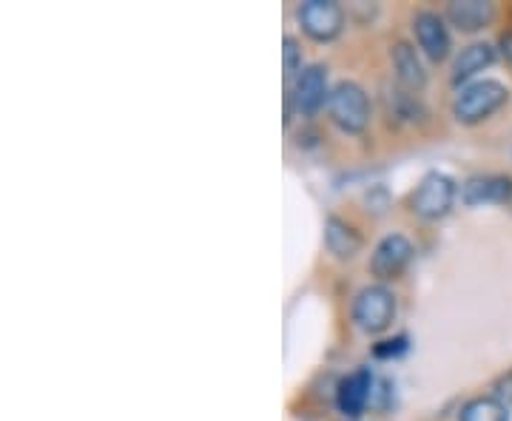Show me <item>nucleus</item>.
Listing matches in <instances>:
<instances>
[{
  "instance_id": "obj_1",
  "label": "nucleus",
  "mask_w": 512,
  "mask_h": 421,
  "mask_svg": "<svg viewBox=\"0 0 512 421\" xmlns=\"http://www.w3.org/2000/svg\"><path fill=\"white\" fill-rule=\"evenodd\" d=\"M510 100V89L501 80H473L453 100V117L464 126H478L495 111L504 109Z\"/></svg>"
},
{
  "instance_id": "obj_2",
  "label": "nucleus",
  "mask_w": 512,
  "mask_h": 421,
  "mask_svg": "<svg viewBox=\"0 0 512 421\" xmlns=\"http://www.w3.org/2000/svg\"><path fill=\"white\" fill-rule=\"evenodd\" d=\"M328 111L330 120L345 134H362L370 123V100L365 89L350 80H342L339 86L330 89Z\"/></svg>"
},
{
  "instance_id": "obj_3",
  "label": "nucleus",
  "mask_w": 512,
  "mask_h": 421,
  "mask_svg": "<svg viewBox=\"0 0 512 421\" xmlns=\"http://www.w3.org/2000/svg\"><path fill=\"white\" fill-rule=\"evenodd\" d=\"M353 319L365 333H382L396 319V296L387 285H367L353 302Z\"/></svg>"
},
{
  "instance_id": "obj_4",
  "label": "nucleus",
  "mask_w": 512,
  "mask_h": 421,
  "mask_svg": "<svg viewBox=\"0 0 512 421\" xmlns=\"http://www.w3.org/2000/svg\"><path fill=\"white\" fill-rule=\"evenodd\" d=\"M456 202V183L447 174H427L410 194V211L421 220H441Z\"/></svg>"
},
{
  "instance_id": "obj_5",
  "label": "nucleus",
  "mask_w": 512,
  "mask_h": 421,
  "mask_svg": "<svg viewBox=\"0 0 512 421\" xmlns=\"http://www.w3.org/2000/svg\"><path fill=\"white\" fill-rule=\"evenodd\" d=\"M296 18L302 23V32L313 40H319V43H328L333 37H339L342 26H345V12L333 0H305L299 6Z\"/></svg>"
},
{
  "instance_id": "obj_6",
  "label": "nucleus",
  "mask_w": 512,
  "mask_h": 421,
  "mask_svg": "<svg viewBox=\"0 0 512 421\" xmlns=\"http://www.w3.org/2000/svg\"><path fill=\"white\" fill-rule=\"evenodd\" d=\"M410 259H413L410 239L402 237V234H390L376 245V251L370 257V274L382 279V282L399 279L404 274V268L410 265Z\"/></svg>"
},
{
  "instance_id": "obj_7",
  "label": "nucleus",
  "mask_w": 512,
  "mask_h": 421,
  "mask_svg": "<svg viewBox=\"0 0 512 421\" xmlns=\"http://www.w3.org/2000/svg\"><path fill=\"white\" fill-rule=\"evenodd\" d=\"M328 97V69L319 66V63L305 66L302 72L296 74V83H293V89L288 92L291 106H296L302 114H313Z\"/></svg>"
},
{
  "instance_id": "obj_8",
  "label": "nucleus",
  "mask_w": 512,
  "mask_h": 421,
  "mask_svg": "<svg viewBox=\"0 0 512 421\" xmlns=\"http://www.w3.org/2000/svg\"><path fill=\"white\" fill-rule=\"evenodd\" d=\"M413 32H416V43H419V49L424 52V55L430 57L433 63L447 60L450 49H453V43H450V32H447V26H444V18H441V15L430 12V9H421V12H416V18H413Z\"/></svg>"
},
{
  "instance_id": "obj_9",
  "label": "nucleus",
  "mask_w": 512,
  "mask_h": 421,
  "mask_svg": "<svg viewBox=\"0 0 512 421\" xmlns=\"http://www.w3.org/2000/svg\"><path fill=\"white\" fill-rule=\"evenodd\" d=\"M461 200L464 205H507L512 202V177L507 174H481L470 177L461 185Z\"/></svg>"
},
{
  "instance_id": "obj_10",
  "label": "nucleus",
  "mask_w": 512,
  "mask_h": 421,
  "mask_svg": "<svg viewBox=\"0 0 512 421\" xmlns=\"http://www.w3.org/2000/svg\"><path fill=\"white\" fill-rule=\"evenodd\" d=\"M370 393H373V376H370V370L367 367L353 370L336 387V407H339V413L348 416V419H359L365 413L367 402H370Z\"/></svg>"
},
{
  "instance_id": "obj_11",
  "label": "nucleus",
  "mask_w": 512,
  "mask_h": 421,
  "mask_svg": "<svg viewBox=\"0 0 512 421\" xmlns=\"http://www.w3.org/2000/svg\"><path fill=\"white\" fill-rule=\"evenodd\" d=\"M495 18V6L493 3H484V0H453L447 6V20L456 26L458 32H481L487 29Z\"/></svg>"
},
{
  "instance_id": "obj_12",
  "label": "nucleus",
  "mask_w": 512,
  "mask_h": 421,
  "mask_svg": "<svg viewBox=\"0 0 512 421\" xmlns=\"http://www.w3.org/2000/svg\"><path fill=\"white\" fill-rule=\"evenodd\" d=\"M495 63V46L490 43H470L461 49V55L456 57L453 63V83L461 86L467 80H473L476 74H481L484 69H490Z\"/></svg>"
},
{
  "instance_id": "obj_13",
  "label": "nucleus",
  "mask_w": 512,
  "mask_h": 421,
  "mask_svg": "<svg viewBox=\"0 0 512 421\" xmlns=\"http://www.w3.org/2000/svg\"><path fill=\"white\" fill-rule=\"evenodd\" d=\"M325 245L336 259H353L362 251V237L345 220L328 217V222H325Z\"/></svg>"
},
{
  "instance_id": "obj_14",
  "label": "nucleus",
  "mask_w": 512,
  "mask_h": 421,
  "mask_svg": "<svg viewBox=\"0 0 512 421\" xmlns=\"http://www.w3.org/2000/svg\"><path fill=\"white\" fill-rule=\"evenodd\" d=\"M390 60H393V69H396V77L402 80L407 89H424L427 83V72L421 66L419 55L410 43L399 40L393 49H390Z\"/></svg>"
},
{
  "instance_id": "obj_15",
  "label": "nucleus",
  "mask_w": 512,
  "mask_h": 421,
  "mask_svg": "<svg viewBox=\"0 0 512 421\" xmlns=\"http://www.w3.org/2000/svg\"><path fill=\"white\" fill-rule=\"evenodd\" d=\"M458 421H510V407L495 396H476L461 407Z\"/></svg>"
},
{
  "instance_id": "obj_16",
  "label": "nucleus",
  "mask_w": 512,
  "mask_h": 421,
  "mask_svg": "<svg viewBox=\"0 0 512 421\" xmlns=\"http://www.w3.org/2000/svg\"><path fill=\"white\" fill-rule=\"evenodd\" d=\"M296 72H302V49L296 37H285V80H291Z\"/></svg>"
},
{
  "instance_id": "obj_17",
  "label": "nucleus",
  "mask_w": 512,
  "mask_h": 421,
  "mask_svg": "<svg viewBox=\"0 0 512 421\" xmlns=\"http://www.w3.org/2000/svg\"><path fill=\"white\" fill-rule=\"evenodd\" d=\"M404 350H407V336H396V339L379 342L373 353H376V359H390V356H402Z\"/></svg>"
},
{
  "instance_id": "obj_18",
  "label": "nucleus",
  "mask_w": 512,
  "mask_h": 421,
  "mask_svg": "<svg viewBox=\"0 0 512 421\" xmlns=\"http://www.w3.org/2000/svg\"><path fill=\"white\" fill-rule=\"evenodd\" d=\"M493 396L501 404H507V407H512V370H510V373H507V376H501V379L495 382Z\"/></svg>"
},
{
  "instance_id": "obj_19",
  "label": "nucleus",
  "mask_w": 512,
  "mask_h": 421,
  "mask_svg": "<svg viewBox=\"0 0 512 421\" xmlns=\"http://www.w3.org/2000/svg\"><path fill=\"white\" fill-rule=\"evenodd\" d=\"M501 55H504V60L512 66V32H507V35L501 37Z\"/></svg>"
}]
</instances>
